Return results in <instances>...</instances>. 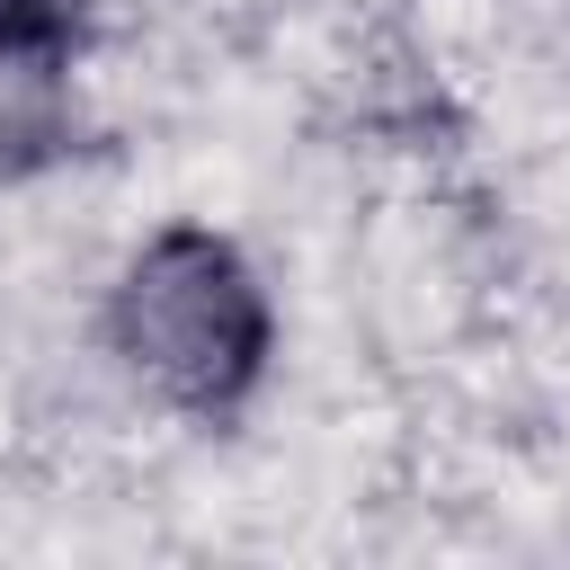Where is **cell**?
I'll return each mask as SVG.
<instances>
[{
  "mask_svg": "<svg viewBox=\"0 0 570 570\" xmlns=\"http://www.w3.org/2000/svg\"><path fill=\"white\" fill-rule=\"evenodd\" d=\"M98 338H107L116 374L134 392H151L160 410L223 419L258 392V374L276 356V303L232 232L160 223L116 258Z\"/></svg>",
  "mask_w": 570,
  "mask_h": 570,
  "instance_id": "obj_1",
  "label": "cell"
},
{
  "mask_svg": "<svg viewBox=\"0 0 570 570\" xmlns=\"http://www.w3.org/2000/svg\"><path fill=\"white\" fill-rule=\"evenodd\" d=\"M89 27V0H0V53L18 62H71Z\"/></svg>",
  "mask_w": 570,
  "mask_h": 570,
  "instance_id": "obj_2",
  "label": "cell"
}]
</instances>
